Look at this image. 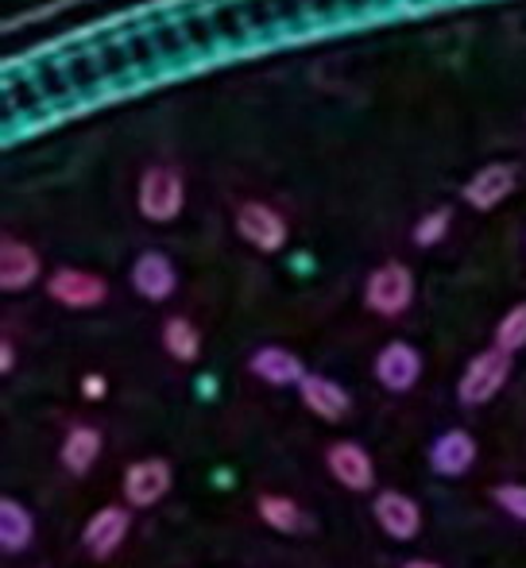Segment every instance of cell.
<instances>
[{
	"label": "cell",
	"instance_id": "cell-1",
	"mask_svg": "<svg viewBox=\"0 0 526 568\" xmlns=\"http://www.w3.org/2000/svg\"><path fill=\"white\" fill-rule=\"evenodd\" d=\"M186 205V182H182L179 166L155 163L140 174V186H135V210L151 225H171L174 217Z\"/></svg>",
	"mask_w": 526,
	"mask_h": 568
},
{
	"label": "cell",
	"instance_id": "cell-2",
	"mask_svg": "<svg viewBox=\"0 0 526 568\" xmlns=\"http://www.w3.org/2000/svg\"><path fill=\"white\" fill-rule=\"evenodd\" d=\"M507 375H512V356L504 348H484L481 356L468 359L465 375L457 379V398L465 406H484L504 390Z\"/></svg>",
	"mask_w": 526,
	"mask_h": 568
},
{
	"label": "cell",
	"instance_id": "cell-3",
	"mask_svg": "<svg viewBox=\"0 0 526 568\" xmlns=\"http://www.w3.org/2000/svg\"><path fill=\"white\" fill-rule=\"evenodd\" d=\"M414 302V275L406 263H380L364 283V306L380 317L406 314Z\"/></svg>",
	"mask_w": 526,
	"mask_h": 568
},
{
	"label": "cell",
	"instance_id": "cell-4",
	"mask_svg": "<svg viewBox=\"0 0 526 568\" xmlns=\"http://www.w3.org/2000/svg\"><path fill=\"white\" fill-rule=\"evenodd\" d=\"M236 236L252 244L256 252H283L286 247V217L271 210L267 202H244L236 210Z\"/></svg>",
	"mask_w": 526,
	"mask_h": 568
},
{
	"label": "cell",
	"instance_id": "cell-5",
	"mask_svg": "<svg viewBox=\"0 0 526 568\" xmlns=\"http://www.w3.org/2000/svg\"><path fill=\"white\" fill-rule=\"evenodd\" d=\"M47 294L67 310H93L109 298V283L101 275H93V271L59 267L47 278Z\"/></svg>",
	"mask_w": 526,
	"mask_h": 568
},
{
	"label": "cell",
	"instance_id": "cell-6",
	"mask_svg": "<svg viewBox=\"0 0 526 568\" xmlns=\"http://www.w3.org/2000/svg\"><path fill=\"white\" fill-rule=\"evenodd\" d=\"M519 186V166L515 163H488L465 182V202L481 213H492L496 205H504Z\"/></svg>",
	"mask_w": 526,
	"mask_h": 568
},
{
	"label": "cell",
	"instance_id": "cell-7",
	"mask_svg": "<svg viewBox=\"0 0 526 568\" xmlns=\"http://www.w3.org/2000/svg\"><path fill=\"white\" fill-rule=\"evenodd\" d=\"M132 530V515L124 507H101L98 515L85 523L82 530V546L90 557H98V561H105V557H113L117 549L124 546V538H129Z\"/></svg>",
	"mask_w": 526,
	"mask_h": 568
},
{
	"label": "cell",
	"instance_id": "cell-8",
	"mask_svg": "<svg viewBox=\"0 0 526 568\" xmlns=\"http://www.w3.org/2000/svg\"><path fill=\"white\" fill-rule=\"evenodd\" d=\"M171 464L159 460V456H148V460H135L124 471V499L132 507H155L166 491H171Z\"/></svg>",
	"mask_w": 526,
	"mask_h": 568
},
{
	"label": "cell",
	"instance_id": "cell-9",
	"mask_svg": "<svg viewBox=\"0 0 526 568\" xmlns=\"http://www.w3.org/2000/svg\"><path fill=\"white\" fill-rule=\"evenodd\" d=\"M179 286V271H174L171 255L163 252H140L132 263V291L148 302H166Z\"/></svg>",
	"mask_w": 526,
	"mask_h": 568
},
{
	"label": "cell",
	"instance_id": "cell-10",
	"mask_svg": "<svg viewBox=\"0 0 526 568\" xmlns=\"http://www.w3.org/2000/svg\"><path fill=\"white\" fill-rule=\"evenodd\" d=\"M418 375H422V352L414 348V344L392 341V344H384V348H380L376 379L384 383L387 390L403 395V390H411L414 383H418Z\"/></svg>",
	"mask_w": 526,
	"mask_h": 568
},
{
	"label": "cell",
	"instance_id": "cell-11",
	"mask_svg": "<svg viewBox=\"0 0 526 568\" xmlns=\"http://www.w3.org/2000/svg\"><path fill=\"white\" fill-rule=\"evenodd\" d=\"M376 523L395 541H411L422 530V507L403 491H380L376 495Z\"/></svg>",
	"mask_w": 526,
	"mask_h": 568
},
{
	"label": "cell",
	"instance_id": "cell-12",
	"mask_svg": "<svg viewBox=\"0 0 526 568\" xmlns=\"http://www.w3.org/2000/svg\"><path fill=\"white\" fill-rule=\"evenodd\" d=\"M36 278H39L36 247L16 236L0 240V291H8V294L28 291V286H36Z\"/></svg>",
	"mask_w": 526,
	"mask_h": 568
},
{
	"label": "cell",
	"instance_id": "cell-13",
	"mask_svg": "<svg viewBox=\"0 0 526 568\" xmlns=\"http://www.w3.org/2000/svg\"><path fill=\"white\" fill-rule=\"evenodd\" d=\"M325 464H330L333 479H337V484H345L348 491H368V487L376 484V468H372V456L364 453L356 442L330 445V453H325Z\"/></svg>",
	"mask_w": 526,
	"mask_h": 568
},
{
	"label": "cell",
	"instance_id": "cell-14",
	"mask_svg": "<svg viewBox=\"0 0 526 568\" xmlns=\"http://www.w3.org/2000/svg\"><path fill=\"white\" fill-rule=\"evenodd\" d=\"M476 464V442L468 429H449V434H442L434 445H429V468L437 471V476H465L468 468Z\"/></svg>",
	"mask_w": 526,
	"mask_h": 568
},
{
	"label": "cell",
	"instance_id": "cell-15",
	"mask_svg": "<svg viewBox=\"0 0 526 568\" xmlns=\"http://www.w3.org/2000/svg\"><path fill=\"white\" fill-rule=\"evenodd\" d=\"M299 395L302 406L322 422H341L348 414V390L341 383L325 379V375H306L299 383Z\"/></svg>",
	"mask_w": 526,
	"mask_h": 568
},
{
	"label": "cell",
	"instance_id": "cell-16",
	"mask_svg": "<svg viewBox=\"0 0 526 568\" xmlns=\"http://www.w3.org/2000/svg\"><path fill=\"white\" fill-rule=\"evenodd\" d=\"M252 375L271 387H291V383H302L306 379V367L302 359L294 356L291 348H279V344H267V348H256V356L249 359Z\"/></svg>",
	"mask_w": 526,
	"mask_h": 568
},
{
	"label": "cell",
	"instance_id": "cell-17",
	"mask_svg": "<svg viewBox=\"0 0 526 568\" xmlns=\"http://www.w3.org/2000/svg\"><path fill=\"white\" fill-rule=\"evenodd\" d=\"M36 538V523H31V510L20 507L12 495L0 499V549L4 554H20V549L31 546Z\"/></svg>",
	"mask_w": 526,
	"mask_h": 568
},
{
	"label": "cell",
	"instance_id": "cell-18",
	"mask_svg": "<svg viewBox=\"0 0 526 568\" xmlns=\"http://www.w3.org/2000/svg\"><path fill=\"white\" fill-rule=\"evenodd\" d=\"M98 456H101V434H98V429H90V426H78V429H70L67 442H62L59 460H62V468H67V471L85 476V471L98 464Z\"/></svg>",
	"mask_w": 526,
	"mask_h": 568
},
{
	"label": "cell",
	"instance_id": "cell-19",
	"mask_svg": "<svg viewBox=\"0 0 526 568\" xmlns=\"http://www.w3.org/2000/svg\"><path fill=\"white\" fill-rule=\"evenodd\" d=\"M260 518L279 534H299L310 526L302 507L294 499H286V495H260Z\"/></svg>",
	"mask_w": 526,
	"mask_h": 568
},
{
	"label": "cell",
	"instance_id": "cell-20",
	"mask_svg": "<svg viewBox=\"0 0 526 568\" xmlns=\"http://www.w3.org/2000/svg\"><path fill=\"white\" fill-rule=\"evenodd\" d=\"M163 348L171 352L174 359L190 364V359H198V352H202V333H198V325L186 322V317H166Z\"/></svg>",
	"mask_w": 526,
	"mask_h": 568
},
{
	"label": "cell",
	"instance_id": "cell-21",
	"mask_svg": "<svg viewBox=\"0 0 526 568\" xmlns=\"http://www.w3.org/2000/svg\"><path fill=\"white\" fill-rule=\"evenodd\" d=\"M496 348H504L507 356H515L519 348H526V302L507 310L504 322L496 325Z\"/></svg>",
	"mask_w": 526,
	"mask_h": 568
},
{
	"label": "cell",
	"instance_id": "cell-22",
	"mask_svg": "<svg viewBox=\"0 0 526 568\" xmlns=\"http://www.w3.org/2000/svg\"><path fill=\"white\" fill-rule=\"evenodd\" d=\"M453 225V210H445V205H437V210H429L426 217L414 225V244L418 247H434L445 240V232Z\"/></svg>",
	"mask_w": 526,
	"mask_h": 568
},
{
	"label": "cell",
	"instance_id": "cell-23",
	"mask_svg": "<svg viewBox=\"0 0 526 568\" xmlns=\"http://www.w3.org/2000/svg\"><path fill=\"white\" fill-rule=\"evenodd\" d=\"M492 499L499 503V510H507L512 518L526 523V484H499L492 491Z\"/></svg>",
	"mask_w": 526,
	"mask_h": 568
},
{
	"label": "cell",
	"instance_id": "cell-24",
	"mask_svg": "<svg viewBox=\"0 0 526 568\" xmlns=\"http://www.w3.org/2000/svg\"><path fill=\"white\" fill-rule=\"evenodd\" d=\"M105 379H101V375H85L82 379V395L85 398H93V403H98V398H105Z\"/></svg>",
	"mask_w": 526,
	"mask_h": 568
},
{
	"label": "cell",
	"instance_id": "cell-25",
	"mask_svg": "<svg viewBox=\"0 0 526 568\" xmlns=\"http://www.w3.org/2000/svg\"><path fill=\"white\" fill-rule=\"evenodd\" d=\"M12 364H16V352H12V341H0V372H12Z\"/></svg>",
	"mask_w": 526,
	"mask_h": 568
},
{
	"label": "cell",
	"instance_id": "cell-26",
	"mask_svg": "<svg viewBox=\"0 0 526 568\" xmlns=\"http://www.w3.org/2000/svg\"><path fill=\"white\" fill-rule=\"evenodd\" d=\"M403 568H442V565H434V561H406Z\"/></svg>",
	"mask_w": 526,
	"mask_h": 568
}]
</instances>
